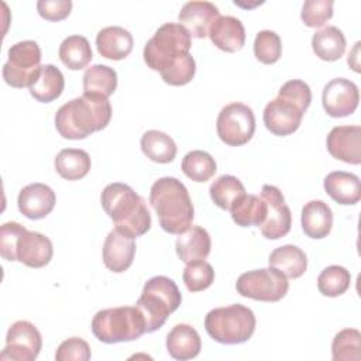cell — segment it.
I'll use <instances>...</instances> for the list:
<instances>
[{
    "label": "cell",
    "instance_id": "cell-1",
    "mask_svg": "<svg viewBox=\"0 0 361 361\" xmlns=\"http://www.w3.org/2000/svg\"><path fill=\"white\" fill-rule=\"evenodd\" d=\"M110 118L111 104L107 97L83 93L58 109L55 127L66 140H83L92 133L106 128Z\"/></svg>",
    "mask_w": 361,
    "mask_h": 361
},
{
    "label": "cell",
    "instance_id": "cell-2",
    "mask_svg": "<svg viewBox=\"0 0 361 361\" xmlns=\"http://www.w3.org/2000/svg\"><path fill=\"white\" fill-rule=\"evenodd\" d=\"M149 203L166 233L179 235L192 226L195 209L186 186L179 179L164 176L155 180L149 190Z\"/></svg>",
    "mask_w": 361,
    "mask_h": 361
},
{
    "label": "cell",
    "instance_id": "cell-3",
    "mask_svg": "<svg viewBox=\"0 0 361 361\" xmlns=\"http://www.w3.org/2000/svg\"><path fill=\"white\" fill-rule=\"evenodd\" d=\"M102 207L114 221L116 228L137 238L151 228V214L145 200L126 183L107 185L100 196Z\"/></svg>",
    "mask_w": 361,
    "mask_h": 361
},
{
    "label": "cell",
    "instance_id": "cell-4",
    "mask_svg": "<svg viewBox=\"0 0 361 361\" xmlns=\"http://www.w3.org/2000/svg\"><path fill=\"white\" fill-rule=\"evenodd\" d=\"M180 302L182 295L171 278L164 275L149 278L135 303L145 319L147 333L161 329L168 316L180 306Z\"/></svg>",
    "mask_w": 361,
    "mask_h": 361
},
{
    "label": "cell",
    "instance_id": "cell-5",
    "mask_svg": "<svg viewBox=\"0 0 361 361\" xmlns=\"http://www.w3.org/2000/svg\"><path fill=\"white\" fill-rule=\"evenodd\" d=\"M145 319L137 306H120L99 310L92 319V331L106 344L133 341L145 330Z\"/></svg>",
    "mask_w": 361,
    "mask_h": 361
},
{
    "label": "cell",
    "instance_id": "cell-6",
    "mask_svg": "<svg viewBox=\"0 0 361 361\" xmlns=\"http://www.w3.org/2000/svg\"><path fill=\"white\" fill-rule=\"evenodd\" d=\"M254 312L240 303L210 310L204 317L207 334L221 344H241L251 338L255 331Z\"/></svg>",
    "mask_w": 361,
    "mask_h": 361
},
{
    "label": "cell",
    "instance_id": "cell-7",
    "mask_svg": "<svg viewBox=\"0 0 361 361\" xmlns=\"http://www.w3.org/2000/svg\"><path fill=\"white\" fill-rule=\"evenodd\" d=\"M190 34L178 23L162 24L144 47V61L152 71L162 72L189 54Z\"/></svg>",
    "mask_w": 361,
    "mask_h": 361
},
{
    "label": "cell",
    "instance_id": "cell-8",
    "mask_svg": "<svg viewBox=\"0 0 361 361\" xmlns=\"http://www.w3.org/2000/svg\"><path fill=\"white\" fill-rule=\"evenodd\" d=\"M8 59L3 65V79L11 87H30L41 71V48L35 41L16 42L8 48Z\"/></svg>",
    "mask_w": 361,
    "mask_h": 361
},
{
    "label": "cell",
    "instance_id": "cell-9",
    "mask_svg": "<svg viewBox=\"0 0 361 361\" xmlns=\"http://www.w3.org/2000/svg\"><path fill=\"white\" fill-rule=\"evenodd\" d=\"M237 292L259 302H278L289 289L288 278L274 267L244 272L235 282Z\"/></svg>",
    "mask_w": 361,
    "mask_h": 361
},
{
    "label": "cell",
    "instance_id": "cell-10",
    "mask_svg": "<svg viewBox=\"0 0 361 361\" xmlns=\"http://www.w3.org/2000/svg\"><path fill=\"white\" fill-rule=\"evenodd\" d=\"M216 130L219 138L230 147L247 144L255 131L252 109L238 102L224 106L217 116Z\"/></svg>",
    "mask_w": 361,
    "mask_h": 361
},
{
    "label": "cell",
    "instance_id": "cell-11",
    "mask_svg": "<svg viewBox=\"0 0 361 361\" xmlns=\"http://www.w3.org/2000/svg\"><path fill=\"white\" fill-rule=\"evenodd\" d=\"M42 347V337L38 329L27 322L18 320L13 323L6 336V347L0 354V360L34 361Z\"/></svg>",
    "mask_w": 361,
    "mask_h": 361
},
{
    "label": "cell",
    "instance_id": "cell-12",
    "mask_svg": "<svg viewBox=\"0 0 361 361\" xmlns=\"http://www.w3.org/2000/svg\"><path fill=\"white\" fill-rule=\"evenodd\" d=\"M259 196L267 203V216L259 226L262 235L268 240H278L286 235L292 226V214L282 192L274 185H264Z\"/></svg>",
    "mask_w": 361,
    "mask_h": 361
},
{
    "label": "cell",
    "instance_id": "cell-13",
    "mask_svg": "<svg viewBox=\"0 0 361 361\" xmlns=\"http://www.w3.org/2000/svg\"><path fill=\"white\" fill-rule=\"evenodd\" d=\"M305 113L306 111L292 100L278 96L265 106L262 118L268 131L285 137L299 128Z\"/></svg>",
    "mask_w": 361,
    "mask_h": 361
},
{
    "label": "cell",
    "instance_id": "cell-14",
    "mask_svg": "<svg viewBox=\"0 0 361 361\" xmlns=\"http://www.w3.org/2000/svg\"><path fill=\"white\" fill-rule=\"evenodd\" d=\"M358 87L350 79L336 78L323 87V109L331 117H345L353 114L358 106Z\"/></svg>",
    "mask_w": 361,
    "mask_h": 361
},
{
    "label": "cell",
    "instance_id": "cell-15",
    "mask_svg": "<svg viewBox=\"0 0 361 361\" xmlns=\"http://www.w3.org/2000/svg\"><path fill=\"white\" fill-rule=\"evenodd\" d=\"M329 154L345 164H361V127L337 126L333 127L326 140Z\"/></svg>",
    "mask_w": 361,
    "mask_h": 361
},
{
    "label": "cell",
    "instance_id": "cell-16",
    "mask_svg": "<svg viewBox=\"0 0 361 361\" xmlns=\"http://www.w3.org/2000/svg\"><path fill=\"white\" fill-rule=\"evenodd\" d=\"M54 247L48 237L37 231H21L16 244V259L30 268H42L49 264Z\"/></svg>",
    "mask_w": 361,
    "mask_h": 361
},
{
    "label": "cell",
    "instance_id": "cell-17",
    "mask_svg": "<svg viewBox=\"0 0 361 361\" xmlns=\"http://www.w3.org/2000/svg\"><path fill=\"white\" fill-rule=\"evenodd\" d=\"M134 255H135L134 237L114 227L107 234L103 245V262L106 268L116 274L124 272L131 267Z\"/></svg>",
    "mask_w": 361,
    "mask_h": 361
},
{
    "label": "cell",
    "instance_id": "cell-18",
    "mask_svg": "<svg viewBox=\"0 0 361 361\" xmlns=\"http://www.w3.org/2000/svg\"><path fill=\"white\" fill-rule=\"evenodd\" d=\"M55 192L45 183H30L24 186L17 197V206L23 216L31 220L47 217L55 207Z\"/></svg>",
    "mask_w": 361,
    "mask_h": 361
},
{
    "label": "cell",
    "instance_id": "cell-19",
    "mask_svg": "<svg viewBox=\"0 0 361 361\" xmlns=\"http://www.w3.org/2000/svg\"><path fill=\"white\" fill-rule=\"evenodd\" d=\"M219 17V8L210 1H188L178 14L179 24L195 38L207 37L210 27Z\"/></svg>",
    "mask_w": 361,
    "mask_h": 361
},
{
    "label": "cell",
    "instance_id": "cell-20",
    "mask_svg": "<svg viewBox=\"0 0 361 361\" xmlns=\"http://www.w3.org/2000/svg\"><path fill=\"white\" fill-rule=\"evenodd\" d=\"M210 41L224 52L240 51L245 44L243 23L233 16H220L209 31Z\"/></svg>",
    "mask_w": 361,
    "mask_h": 361
},
{
    "label": "cell",
    "instance_id": "cell-21",
    "mask_svg": "<svg viewBox=\"0 0 361 361\" xmlns=\"http://www.w3.org/2000/svg\"><path fill=\"white\" fill-rule=\"evenodd\" d=\"M175 248L179 259L185 264L204 261L210 254L212 240L203 227L190 226L185 233L179 234Z\"/></svg>",
    "mask_w": 361,
    "mask_h": 361
},
{
    "label": "cell",
    "instance_id": "cell-22",
    "mask_svg": "<svg viewBox=\"0 0 361 361\" xmlns=\"http://www.w3.org/2000/svg\"><path fill=\"white\" fill-rule=\"evenodd\" d=\"M134 39L130 31L123 27H106L97 32L96 47L97 52L107 59L120 61L130 55L133 51Z\"/></svg>",
    "mask_w": 361,
    "mask_h": 361
},
{
    "label": "cell",
    "instance_id": "cell-23",
    "mask_svg": "<svg viewBox=\"0 0 361 361\" xmlns=\"http://www.w3.org/2000/svg\"><path fill=\"white\" fill-rule=\"evenodd\" d=\"M326 193L338 204H355L361 199V182L354 173L344 171L330 172L323 182Z\"/></svg>",
    "mask_w": 361,
    "mask_h": 361
},
{
    "label": "cell",
    "instance_id": "cell-24",
    "mask_svg": "<svg viewBox=\"0 0 361 361\" xmlns=\"http://www.w3.org/2000/svg\"><path fill=\"white\" fill-rule=\"evenodd\" d=\"M166 350L173 360H192L202 350L200 336L190 324H176L166 336Z\"/></svg>",
    "mask_w": 361,
    "mask_h": 361
},
{
    "label": "cell",
    "instance_id": "cell-25",
    "mask_svg": "<svg viewBox=\"0 0 361 361\" xmlns=\"http://www.w3.org/2000/svg\"><path fill=\"white\" fill-rule=\"evenodd\" d=\"M303 233L314 240L327 237L333 226V212L323 200H310L302 209L300 216Z\"/></svg>",
    "mask_w": 361,
    "mask_h": 361
},
{
    "label": "cell",
    "instance_id": "cell-26",
    "mask_svg": "<svg viewBox=\"0 0 361 361\" xmlns=\"http://www.w3.org/2000/svg\"><path fill=\"white\" fill-rule=\"evenodd\" d=\"M65 87V78L62 72L51 63L42 65L38 78L28 87L30 94L41 103H51L58 99Z\"/></svg>",
    "mask_w": 361,
    "mask_h": 361
},
{
    "label": "cell",
    "instance_id": "cell-27",
    "mask_svg": "<svg viewBox=\"0 0 361 361\" xmlns=\"http://www.w3.org/2000/svg\"><path fill=\"white\" fill-rule=\"evenodd\" d=\"M268 262L269 267L276 268L289 279L300 278L307 268L306 254L299 247L292 244L275 248L271 252Z\"/></svg>",
    "mask_w": 361,
    "mask_h": 361
},
{
    "label": "cell",
    "instance_id": "cell-28",
    "mask_svg": "<svg viewBox=\"0 0 361 361\" xmlns=\"http://www.w3.org/2000/svg\"><path fill=\"white\" fill-rule=\"evenodd\" d=\"M55 169L66 180H79L85 178L92 166L90 157L79 148L61 149L54 161Z\"/></svg>",
    "mask_w": 361,
    "mask_h": 361
},
{
    "label": "cell",
    "instance_id": "cell-29",
    "mask_svg": "<svg viewBox=\"0 0 361 361\" xmlns=\"http://www.w3.org/2000/svg\"><path fill=\"white\" fill-rule=\"evenodd\" d=\"M312 48L316 56L333 62L343 56L345 51V37L337 27L327 25L313 34Z\"/></svg>",
    "mask_w": 361,
    "mask_h": 361
},
{
    "label": "cell",
    "instance_id": "cell-30",
    "mask_svg": "<svg viewBox=\"0 0 361 361\" xmlns=\"http://www.w3.org/2000/svg\"><path fill=\"white\" fill-rule=\"evenodd\" d=\"M140 145L144 155L158 164L172 162L178 151L175 141L166 133L158 130L145 131L141 135Z\"/></svg>",
    "mask_w": 361,
    "mask_h": 361
},
{
    "label": "cell",
    "instance_id": "cell-31",
    "mask_svg": "<svg viewBox=\"0 0 361 361\" xmlns=\"http://www.w3.org/2000/svg\"><path fill=\"white\" fill-rule=\"evenodd\" d=\"M233 221L240 227H259L267 216V203L261 196L244 195L230 209Z\"/></svg>",
    "mask_w": 361,
    "mask_h": 361
},
{
    "label": "cell",
    "instance_id": "cell-32",
    "mask_svg": "<svg viewBox=\"0 0 361 361\" xmlns=\"http://www.w3.org/2000/svg\"><path fill=\"white\" fill-rule=\"evenodd\" d=\"M61 62L72 71L86 68L92 61V48L86 37L69 35L59 45Z\"/></svg>",
    "mask_w": 361,
    "mask_h": 361
},
{
    "label": "cell",
    "instance_id": "cell-33",
    "mask_svg": "<svg viewBox=\"0 0 361 361\" xmlns=\"http://www.w3.org/2000/svg\"><path fill=\"white\" fill-rule=\"evenodd\" d=\"M117 87V73L107 65H92L83 73V93H93L103 97L111 96Z\"/></svg>",
    "mask_w": 361,
    "mask_h": 361
},
{
    "label": "cell",
    "instance_id": "cell-34",
    "mask_svg": "<svg viewBox=\"0 0 361 361\" xmlns=\"http://www.w3.org/2000/svg\"><path fill=\"white\" fill-rule=\"evenodd\" d=\"M209 192L217 207L230 210L231 206L245 195V188L238 178L233 175H221L210 185Z\"/></svg>",
    "mask_w": 361,
    "mask_h": 361
},
{
    "label": "cell",
    "instance_id": "cell-35",
    "mask_svg": "<svg viewBox=\"0 0 361 361\" xmlns=\"http://www.w3.org/2000/svg\"><path fill=\"white\" fill-rule=\"evenodd\" d=\"M180 168L182 172L193 182H206L214 176L217 171L214 158L209 152L200 149L188 152L182 159Z\"/></svg>",
    "mask_w": 361,
    "mask_h": 361
},
{
    "label": "cell",
    "instance_id": "cell-36",
    "mask_svg": "<svg viewBox=\"0 0 361 361\" xmlns=\"http://www.w3.org/2000/svg\"><path fill=\"white\" fill-rule=\"evenodd\" d=\"M334 361H358L361 358V333L357 329L338 331L331 343Z\"/></svg>",
    "mask_w": 361,
    "mask_h": 361
},
{
    "label": "cell",
    "instance_id": "cell-37",
    "mask_svg": "<svg viewBox=\"0 0 361 361\" xmlns=\"http://www.w3.org/2000/svg\"><path fill=\"white\" fill-rule=\"evenodd\" d=\"M351 282L350 272L340 265H330L324 268L317 278V289L322 295L336 298L343 295Z\"/></svg>",
    "mask_w": 361,
    "mask_h": 361
},
{
    "label": "cell",
    "instance_id": "cell-38",
    "mask_svg": "<svg viewBox=\"0 0 361 361\" xmlns=\"http://www.w3.org/2000/svg\"><path fill=\"white\" fill-rule=\"evenodd\" d=\"M282 54V42L276 32L271 30H262L254 39V55L265 65L275 63Z\"/></svg>",
    "mask_w": 361,
    "mask_h": 361
},
{
    "label": "cell",
    "instance_id": "cell-39",
    "mask_svg": "<svg viewBox=\"0 0 361 361\" xmlns=\"http://www.w3.org/2000/svg\"><path fill=\"white\" fill-rule=\"evenodd\" d=\"M182 279L189 292H200L207 289L214 281V269L206 261L186 264Z\"/></svg>",
    "mask_w": 361,
    "mask_h": 361
},
{
    "label": "cell",
    "instance_id": "cell-40",
    "mask_svg": "<svg viewBox=\"0 0 361 361\" xmlns=\"http://www.w3.org/2000/svg\"><path fill=\"white\" fill-rule=\"evenodd\" d=\"M161 78L171 86H183L189 83L196 73V62L190 54L179 58L171 66L164 69Z\"/></svg>",
    "mask_w": 361,
    "mask_h": 361
},
{
    "label": "cell",
    "instance_id": "cell-41",
    "mask_svg": "<svg viewBox=\"0 0 361 361\" xmlns=\"http://www.w3.org/2000/svg\"><path fill=\"white\" fill-rule=\"evenodd\" d=\"M333 17L331 0H306L302 7L300 18L306 27L317 28Z\"/></svg>",
    "mask_w": 361,
    "mask_h": 361
},
{
    "label": "cell",
    "instance_id": "cell-42",
    "mask_svg": "<svg viewBox=\"0 0 361 361\" xmlns=\"http://www.w3.org/2000/svg\"><path fill=\"white\" fill-rule=\"evenodd\" d=\"M92 353L89 344L80 337H71L59 344L55 353L56 361H87L90 360Z\"/></svg>",
    "mask_w": 361,
    "mask_h": 361
},
{
    "label": "cell",
    "instance_id": "cell-43",
    "mask_svg": "<svg viewBox=\"0 0 361 361\" xmlns=\"http://www.w3.org/2000/svg\"><path fill=\"white\" fill-rule=\"evenodd\" d=\"M278 96L292 100L299 107H302L305 111L307 110V107L310 106V102H312V92H310L309 85L299 79H292V80L285 82L281 86Z\"/></svg>",
    "mask_w": 361,
    "mask_h": 361
},
{
    "label": "cell",
    "instance_id": "cell-44",
    "mask_svg": "<svg viewBox=\"0 0 361 361\" xmlns=\"http://www.w3.org/2000/svg\"><path fill=\"white\" fill-rule=\"evenodd\" d=\"M24 230L17 221H8L1 224L0 227V254L7 261H17L16 259V244L17 240Z\"/></svg>",
    "mask_w": 361,
    "mask_h": 361
},
{
    "label": "cell",
    "instance_id": "cell-45",
    "mask_svg": "<svg viewBox=\"0 0 361 361\" xmlns=\"http://www.w3.org/2000/svg\"><path fill=\"white\" fill-rule=\"evenodd\" d=\"M72 10L71 0H39L37 1L38 14L48 21L65 20Z\"/></svg>",
    "mask_w": 361,
    "mask_h": 361
}]
</instances>
